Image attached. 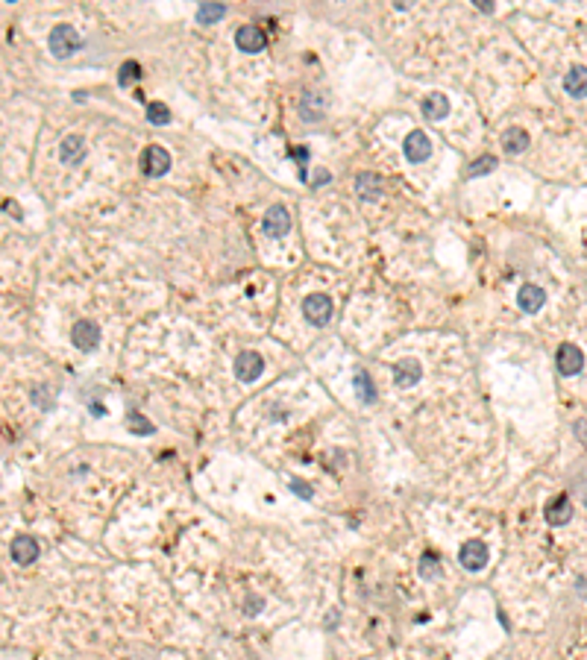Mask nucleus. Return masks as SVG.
Listing matches in <instances>:
<instances>
[{"instance_id":"nucleus-1","label":"nucleus","mask_w":587,"mask_h":660,"mask_svg":"<svg viewBox=\"0 0 587 660\" xmlns=\"http://www.w3.org/2000/svg\"><path fill=\"white\" fill-rule=\"evenodd\" d=\"M47 44H50V53L56 59H71L74 53L83 47V38H79V33L74 30L71 24H59V26H53V30H50Z\"/></svg>"},{"instance_id":"nucleus-2","label":"nucleus","mask_w":587,"mask_h":660,"mask_svg":"<svg viewBox=\"0 0 587 660\" xmlns=\"http://www.w3.org/2000/svg\"><path fill=\"white\" fill-rule=\"evenodd\" d=\"M332 311H335V306L326 294H309L303 299V314L312 326H326L332 320Z\"/></svg>"},{"instance_id":"nucleus-3","label":"nucleus","mask_w":587,"mask_h":660,"mask_svg":"<svg viewBox=\"0 0 587 660\" xmlns=\"http://www.w3.org/2000/svg\"><path fill=\"white\" fill-rule=\"evenodd\" d=\"M488 558H490V552H488V543H482V540H467V543L461 546V552H458V561H461V566L467 572L485 570Z\"/></svg>"},{"instance_id":"nucleus-4","label":"nucleus","mask_w":587,"mask_h":660,"mask_svg":"<svg viewBox=\"0 0 587 660\" xmlns=\"http://www.w3.org/2000/svg\"><path fill=\"white\" fill-rule=\"evenodd\" d=\"M403 153H405V158H408L411 165L426 162V158L432 156V141H429V135H426L423 129H411L408 135H405V141H403Z\"/></svg>"},{"instance_id":"nucleus-5","label":"nucleus","mask_w":587,"mask_h":660,"mask_svg":"<svg viewBox=\"0 0 587 660\" xmlns=\"http://www.w3.org/2000/svg\"><path fill=\"white\" fill-rule=\"evenodd\" d=\"M555 364H558V373L561 376H576L584 367V352L576 347V343H561L558 352H555Z\"/></svg>"},{"instance_id":"nucleus-6","label":"nucleus","mask_w":587,"mask_h":660,"mask_svg":"<svg viewBox=\"0 0 587 660\" xmlns=\"http://www.w3.org/2000/svg\"><path fill=\"white\" fill-rule=\"evenodd\" d=\"M141 167L147 176H165L170 170V153L165 147H159V144H150L141 153Z\"/></svg>"},{"instance_id":"nucleus-7","label":"nucleus","mask_w":587,"mask_h":660,"mask_svg":"<svg viewBox=\"0 0 587 660\" xmlns=\"http://www.w3.org/2000/svg\"><path fill=\"white\" fill-rule=\"evenodd\" d=\"M262 229L268 232L271 238H285L291 232V215L285 206H271L264 211V220H262Z\"/></svg>"},{"instance_id":"nucleus-8","label":"nucleus","mask_w":587,"mask_h":660,"mask_svg":"<svg viewBox=\"0 0 587 660\" xmlns=\"http://www.w3.org/2000/svg\"><path fill=\"white\" fill-rule=\"evenodd\" d=\"M71 340H74V347L83 349V352L97 349V343H100V326H97L95 320H79V323H74Z\"/></svg>"},{"instance_id":"nucleus-9","label":"nucleus","mask_w":587,"mask_h":660,"mask_svg":"<svg viewBox=\"0 0 587 660\" xmlns=\"http://www.w3.org/2000/svg\"><path fill=\"white\" fill-rule=\"evenodd\" d=\"M235 44H238V50H244V53H262L264 47H268V35H264L259 26L244 24V26H238V30H235Z\"/></svg>"},{"instance_id":"nucleus-10","label":"nucleus","mask_w":587,"mask_h":660,"mask_svg":"<svg viewBox=\"0 0 587 660\" xmlns=\"http://www.w3.org/2000/svg\"><path fill=\"white\" fill-rule=\"evenodd\" d=\"M264 373V361H262V355L259 352H241L235 358V376L241 379V381H256L259 376Z\"/></svg>"},{"instance_id":"nucleus-11","label":"nucleus","mask_w":587,"mask_h":660,"mask_svg":"<svg viewBox=\"0 0 587 660\" xmlns=\"http://www.w3.org/2000/svg\"><path fill=\"white\" fill-rule=\"evenodd\" d=\"M9 554H12V561H15L18 566H30V563H35V558H38V543L33 537H15L12 540V546H9Z\"/></svg>"},{"instance_id":"nucleus-12","label":"nucleus","mask_w":587,"mask_h":660,"mask_svg":"<svg viewBox=\"0 0 587 660\" xmlns=\"http://www.w3.org/2000/svg\"><path fill=\"white\" fill-rule=\"evenodd\" d=\"M543 302H546V290L540 285H523L517 290V306L523 308L526 314H535L543 308Z\"/></svg>"},{"instance_id":"nucleus-13","label":"nucleus","mask_w":587,"mask_h":660,"mask_svg":"<svg viewBox=\"0 0 587 660\" xmlns=\"http://www.w3.org/2000/svg\"><path fill=\"white\" fill-rule=\"evenodd\" d=\"M423 376V367L417 358H403V361H396L394 364V379H396V385L399 388H411V385H417Z\"/></svg>"},{"instance_id":"nucleus-14","label":"nucleus","mask_w":587,"mask_h":660,"mask_svg":"<svg viewBox=\"0 0 587 660\" xmlns=\"http://www.w3.org/2000/svg\"><path fill=\"white\" fill-rule=\"evenodd\" d=\"M355 191L362 200H379L382 191H385V179L379 174H370V170H364V174H358L355 176Z\"/></svg>"},{"instance_id":"nucleus-15","label":"nucleus","mask_w":587,"mask_h":660,"mask_svg":"<svg viewBox=\"0 0 587 660\" xmlns=\"http://www.w3.org/2000/svg\"><path fill=\"white\" fill-rule=\"evenodd\" d=\"M420 109H423L426 121H444V117L449 115V100L440 94V91H435V94H426V97H423Z\"/></svg>"},{"instance_id":"nucleus-16","label":"nucleus","mask_w":587,"mask_h":660,"mask_svg":"<svg viewBox=\"0 0 587 660\" xmlns=\"http://www.w3.org/2000/svg\"><path fill=\"white\" fill-rule=\"evenodd\" d=\"M567 520H572V502L567 493H561L558 499H552L546 505V522L549 525H564Z\"/></svg>"},{"instance_id":"nucleus-17","label":"nucleus","mask_w":587,"mask_h":660,"mask_svg":"<svg viewBox=\"0 0 587 660\" xmlns=\"http://www.w3.org/2000/svg\"><path fill=\"white\" fill-rule=\"evenodd\" d=\"M59 158L62 165H79L86 158V141L79 135H68L59 144Z\"/></svg>"},{"instance_id":"nucleus-18","label":"nucleus","mask_w":587,"mask_h":660,"mask_svg":"<svg viewBox=\"0 0 587 660\" xmlns=\"http://www.w3.org/2000/svg\"><path fill=\"white\" fill-rule=\"evenodd\" d=\"M564 88L570 97H587V68L584 65L570 68V74L564 76Z\"/></svg>"},{"instance_id":"nucleus-19","label":"nucleus","mask_w":587,"mask_h":660,"mask_svg":"<svg viewBox=\"0 0 587 660\" xmlns=\"http://www.w3.org/2000/svg\"><path fill=\"white\" fill-rule=\"evenodd\" d=\"M502 147H505V153H511V156L523 153L529 147V132L520 129V126H508L502 132Z\"/></svg>"},{"instance_id":"nucleus-20","label":"nucleus","mask_w":587,"mask_h":660,"mask_svg":"<svg viewBox=\"0 0 587 660\" xmlns=\"http://www.w3.org/2000/svg\"><path fill=\"white\" fill-rule=\"evenodd\" d=\"M353 388H355V396H358V399H362L364 405H373V402H376V385H373V379L364 373V370H358V373H355V379H353Z\"/></svg>"},{"instance_id":"nucleus-21","label":"nucleus","mask_w":587,"mask_h":660,"mask_svg":"<svg viewBox=\"0 0 587 660\" xmlns=\"http://www.w3.org/2000/svg\"><path fill=\"white\" fill-rule=\"evenodd\" d=\"M223 15H226L223 3H200V9H197V21L203 26H211V24L223 21Z\"/></svg>"},{"instance_id":"nucleus-22","label":"nucleus","mask_w":587,"mask_h":660,"mask_svg":"<svg viewBox=\"0 0 587 660\" xmlns=\"http://www.w3.org/2000/svg\"><path fill=\"white\" fill-rule=\"evenodd\" d=\"M147 121L156 124V126H165V124H170V109L165 103H159V100L147 103Z\"/></svg>"},{"instance_id":"nucleus-23","label":"nucleus","mask_w":587,"mask_h":660,"mask_svg":"<svg viewBox=\"0 0 587 660\" xmlns=\"http://www.w3.org/2000/svg\"><path fill=\"white\" fill-rule=\"evenodd\" d=\"M141 79V65L138 62H124L121 71H118V85L127 88L129 83H138Z\"/></svg>"},{"instance_id":"nucleus-24","label":"nucleus","mask_w":587,"mask_h":660,"mask_svg":"<svg viewBox=\"0 0 587 660\" xmlns=\"http://www.w3.org/2000/svg\"><path fill=\"white\" fill-rule=\"evenodd\" d=\"M420 575H423V578L440 575V558H437L435 552H423V558H420Z\"/></svg>"},{"instance_id":"nucleus-25","label":"nucleus","mask_w":587,"mask_h":660,"mask_svg":"<svg viewBox=\"0 0 587 660\" xmlns=\"http://www.w3.org/2000/svg\"><path fill=\"white\" fill-rule=\"evenodd\" d=\"M499 162H497V156H482V158H476V162L470 165V167H467V176H482V174H490V170L493 167H497Z\"/></svg>"},{"instance_id":"nucleus-26","label":"nucleus","mask_w":587,"mask_h":660,"mask_svg":"<svg viewBox=\"0 0 587 660\" xmlns=\"http://www.w3.org/2000/svg\"><path fill=\"white\" fill-rule=\"evenodd\" d=\"M314 94H305L303 100H300V115H303V121H309V124H314V121H320L323 117V109H314Z\"/></svg>"},{"instance_id":"nucleus-27","label":"nucleus","mask_w":587,"mask_h":660,"mask_svg":"<svg viewBox=\"0 0 587 660\" xmlns=\"http://www.w3.org/2000/svg\"><path fill=\"white\" fill-rule=\"evenodd\" d=\"M129 429L136 431V434H153V422L147 420V417H141L138 411H129Z\"/></svg>"},{"instance_id":"nucleus-28","label":"nucleus","mask_w":587,"mask_h":660,"mask_svg":"<svg viewBox=\"0 0 587 660\" xmlns=\"http://www.w3.org/2000/svg\"><path fill=\"white\" fill-rule=\"evenodd\" d=\"M291 156L300 162V179L305 182V179H309V165H305V158H309V150H305V147H294Z\"/></svg>"},{"instance_id":"nucleus-29","label":"nucleus","mask_w":587,"mask_h":660,"mask_svg":"<svg viewBox=\"0 0 587 660\" xmlns=\"http://www.w3.org/2000/svg\"><path fill=\"white\" fill-rule=\"evenodd\" d=\"M291 490L300 493L303 499H312V484H305V481H300V479H291Z\"/></svg>"},{"instance_id":"nucleus-30","label":"nucleus","mask_w":587,"mask_h":660,"mask_svg":"<svg viewBox=\"0 0 587 660\" xmlns=\"http://www.w3.org/2000/svg\"><path fill=\"white\" fill-rule=\"evenodd\" d=\"M329 179H332V176L326 174V170H317V176H314V185H326Z\"/></svg>"},{"instance_id":"nucleus-31","label":"nucleus","mask_w":587,"mask_h":660,"mask_svg":"<svg viewBox=\"0 0 587 660\" xmlns=\"http://www.w3.org/2000/svg\"><path fill=\"white\" fill-rule=\"evenodd\" d=\"M3 206H6V211H12V217H21V208H18L15 203H9V200H6Z\"/></svg>"},{"instance_id":"nucleus-32","label":"nucleus","mask_w":587,"mask_h":660,"mask_svg":"<svg viewBox=\"0 0 587 660\" xmlns=\"http://www.w3.org/2000/svg\"><path fill=\"white\" fill-rule=\"evenodd\" d=\"M476 6H479V9H485V12H493V3H490V0H476Z\"/></svg>"},{"instance_id":"nucleus-33","label":"nucleus","mask_w":587,"mask_h":660,"mask_svg":"<svg viewBox=\"0 0 587 660\" xmlns=\"http://www.w3.org/2000/svg\"><path fill=\"white\" fill-rule=\"evenodd\" d=\"M88 408H91V414H95V417H103V408H100V405H97V402H91V405H88Z\"/></svg>"},{"instance_id":"nucleus-34","label":"nucleus","mask_w":587,"mask_h":660,"mask_svg":"<svg viewBox=\"0 0 587 660\" xmlns=\"http://www.w3.org/2000/svg\"><path fill=\"white\" fill-rule=\"evenodd\" d=\"M259 607H262V602H259V599H252L250 607H244V611H259Z\"/></svg>"}]
</instances>
